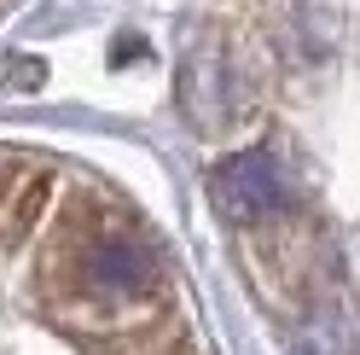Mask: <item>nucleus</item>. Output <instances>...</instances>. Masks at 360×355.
<instances>
[{
	"instance_id": "obj_1",
	"label": "nucleus",
	"mask_w": 360,
	"mask_h": 355,
	"mask_svg": "<svg viewBox=\"0 0 360 355\" xmlns=\"http://www.w3.org/2000/svg\"><path fill=\"white\" fill-rule=\"evenodd\" d=\"M76 292L99 297V303H140L163 285V262L128 228H94L76 251Z\"/></svg>"
},
{
	"instance_id": "obj_2",
	"label": "nucleus",
	"mask_w": 360,
	"mask_h": 355,
	"mask_svg": "<svg viewBox=\"0 0 360 355\" xmlns=\"http://www.w3.org/2000/svg\"><path fill=\"white\" fill-rule=\"evenodd\" d=\"M210 198H215V210L227 221L256 228V221L285 210V169H279L274 151H238V158H227L215 169Z\"/></svg>"
},
{
	"instance_id": "obj_3",
	"label": "nucleus",
	"mask_w": 360,
	"mask_h": 355,
	"mask_svg": "<svg viewBox=\"0 0 360 355\" xmlns=\"http://www.w3.org/2000/svg\"><path fill=\"white\" fill-rule=\"evenodd\" d=\"M53 204V169H24L0 198V245H24Z\"/></svg>"
},
{
	"instance_id": "obj_4",
	"label": "nucleus",
	"mask_w": 360,
	"mask_h": 355,
	"mask_svg": "<svg viewBox=\"0 0 360 355\" xmlns=\"http://www.w3.org/2000/svg\"><path fill=\"white\" fill-rule=\"evenodd\" d=\"M6 187H12V181H6V175H0V198H6Z\"/></svg>"
}]
</instances>
